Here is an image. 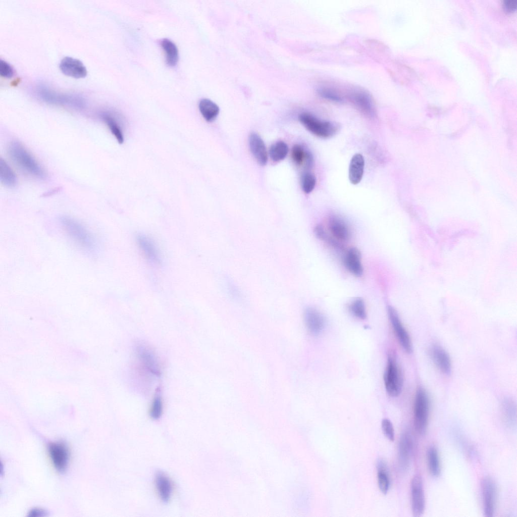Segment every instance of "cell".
Instances as JSON below:
<instances>
[{
    "mask_svg": "<svg viewBox=\"0 0 517 517\" xmlns=\"http://www.w3.org/2000/svg\"><path fill=\"white\" fill-rule=\"evenodd\" d=\"M328 227L334 238L338 241L345 242L350 239L351 233L349 227L340 217L331 216L328 220Z\"/></svg>",
    "mask_w": 517,
    "mask_h": 517,
    "instance_id": "cell-16",
    "label": "cell"
},
{
    "mask_svg": "<svg viewBox=\"0 0 517 517\" xmlns=\"http://www.w3.org/2000/svg\"><path fill=\"white\" fill-rule=\"evenodd\" d=\"M481 493L484 516H494L497 502V486L495 481L489 477H484L481 482Z\"/></svg>",
    "mask_w": 517,
    "mask_h": 517,
    "instance_id": "cell-8",
    "label": "cell"
},
{
    "mask_svg": "<svg viewBox=\"0 0 517 517\" xmlns=\"http://www.w3.org/2000/svg\"><path fill=\"white\" fill-rule=\"evenodd\" d=\"M163 412V401L161 395V390L158 387L152 401L150 409V416L154 420L159 419Z\"/></svg>",
    "mask_w": 517,
    "mask_h": 517,
    "instance_id": "cell-30",
    "label": "cell"
},
{
    "mask_svg": "<svg viewBox=\"0 0 517 517\" xmlns=\"http://www.w3.org/2000/svg\"><path fill=\"white\" fill-rule=\"evenodd\" d=\"M304 321L308 331L314 335L320 333L324 328L325 321L322 314L315 308H307L304 312Z\"/></svg>",
    "mask_w": 517,
    "mask_h": 517,
    "instance_id": "cell-18",
    "label": "cell"
},
{
    "mask_svg": "<svg viewBox=\"0 0 517 517\" xmlns=\"http://www.w3.org/2000/svg\"><path fill=\"white\" fill-rule=\"evenodd\" d=\"M381 427L384 435L389 440L393 441L394 440V430L391 422L388 419H383L381 423Z\"/></svg>",
    "mask_w": 517,
    "mask_h": 517,
    "instance_id": "cell-33",
    "label": "cell"
},
{
    "mask_svg": "<svg viewBox=\"0 0 517 517\" xmlns=\"http://www.w3.org/2000/svg\"><path fill=\"white\" fill-rule=\"evenodd\" d=\"M517 6V2L514 0H508L504 2L503 8L507 12L514 11Z\"/></svg>",
    "mask_w": 517,
    "mask_h": 517,
    "instance_id": "cell-40",
    "label": "cell"
},
{
    "mask_svg": "<svg viewBox=\"0 0 517 517\" xmlns=\"http://www.w3.org/2000/svg\"><path fill=\"white\" fill-rule=\"evenodd\" d=\"M319 93L323 97L333 101L340 102L342 100L338 93L329 88H321Z\"/></svg>",
    "mask_w": 517,
    "mask_h": 517,
    "instance_id": "cell-35",
    "label": "cell"
},
{
    "mask_svg": "<svg viewBox=\"0 0 517 517\" xmlns=\"http://www.w3.org/2000/svg\"><path fill=\"white\" fill-rule=\"evenodd\" d=\"M386 390L391 397L398 396L402 390L403 380L400 370L392 355L388 356L384 376Z\"/></svg>",
    "mask_w": 517,
    "mask_h": 517,
    "instance_id": "cell-6",
    "label": "cell"
},
{
    "mask_svg": "<svg viewBox=\"0 0 517 517\" xmlns=\"http://www.w3.org/2000/svg\"><path fill=\"white\" fill-rule=\"evenodd\" d=\"M48 452L55 469L59 473L65 472L70 459L67 445L62 441L52 442L48 445Z\"/></svg>",
    "mask_w": 517,
    "mask_h": 517,
    "instance_id": "cell-9",
    "label": "cell"
},
{
    "mask_svg": "<svg viewBox=\"0 0 517 517\" xmlns=\"http://www.w3.org/2000/svg\"><path fill=\"white\" fill-rule=\"evenodd\" d=\"M430 401L426 391L421 387L416 391L413 404V425L421 435L426 433L429 420Z\"/></svg>",
    "mask_w": 517,
    "mask_h": 517,
    "instance_id": "cell-4",
    "label": "cell"
},
{
    "mask_svg": "<svg viewBox=\"0 0 517 517\" xmlns=\"http://www.w3.org/2000/svg\"><path fill=\"white\" fill-rule=\"evenodd\" d=\"M365 168V160L362 154H354L349 163L348 178L353 185L358 184L361 180Z\"/></svg>",
    "mask_w": 517,
    "mask_h": 517,
    "instance_id": "cell-21",
    "label": "cell"
},
{
    "mask_svg": "<svg viewBox=\"0 0 517 517\" xmlns=\"http://www.w3.org/2000/svg\"><path fill=\"white\" fill-rule=\"evenodd\" d=\"M14 75L13 67L5 61L0 60V75L4 78H11Z\"/></svg>",
    "mask_w": 517,
    "mask_h": 517,
    "instance_id": "cell-36",
    "label": "cell"
},
{
    "mask_svg": "<svg viewBox=\"0 0 517 517\" xmlns=\"http://www.w3.org/2000/svg\"><path fill=\"white\" fill-rule=\"evenodd\" d=\"M161 46L166 55V62L170 66H175L179 59L178 50L176 44L171 40L165 38L161 41Z\"/></svg>",
    "mask_w": 517,
    "mask_h": 517,
    "instance_id": "cell-28",
    "label": "cell"
},
{
    "mask_svg": "<svg viewBox=\"0 0 517 517\" xmlns=\"http://www.w3.org/2000/svg\"><path fill=\"white\" fill-rule=\"evenodd\" d=\"M288 147L286 143L279 141L272 145L270 149V156L274 162L283 160L287 154Z\"/></svg>",
    "mask_w": 517,
    "mask_h": 517,
    "instance_id": "cell-29",
    "label": "cell"
},
{
    "mask_svg": "<svg viewBox=\"0 0 517 517\" xmlns=\"http://www.w3.org/2000/svg\"><path fill=\"white\" fill-rule=\"evenodd\" d=\"M349 311L356 318L364 320L367 317L365 304L361 298L353 300L349 306Z\"/></svg>",
    "mask_w": 517,
    "mask_h": 517,
    "instance_id": "cell-31",
    "label": "cell"
},
{
    "mask_svg": "<svg viewBox=\"0 0 517 517\" xmlns=\"http://www.w3.org/2000/svg\"><path fill=\"white\" fill-rule=\"evenodd\" d=\"M137 358V367L141 371L152 377H159L161 369L159 359L152 348L147 343L139 341L135 345Z\"/></svg>",
    "mask_w": 517,
    "mask_h": 517,
    "instance_id": "cell-2",
    "label": "cell"
},
{
    "mask_svg": "<svg viewBox=\"0 0 517 517\" xmlns=\"http://www.w3.org/2000/svg\"><path fill=\"white\" fill-rule=\"evenodd\" d=\"M388 314L395 334L401 346L406 352L411 353L412 347L409 335L402 324L396 311L392 306H389Z\"/></svg>",
    "mask_w": 517,
    "mask_h": 517,
    "instance_id": "cell-12",
    "label": "cell"
},
{
    "mask_svg": "<svg viewBox=\"0 0 517 517\" xmlns=\"http://www.w3.org/2000/svg\"><path fill=\"white\" fill-rule=\"evenodd\" d=\"M413 443L412 436L408 431L402 433L398 446V464L400 469L406 471L410 464Z\"/></svg>",
    "mask_w": 517,
    "mask_h": 517,
    "instance_id": "cell-13",
    "label": "cell"
},
{
    "mask_svg": "<svg viewBox=\"0 0 517 517\" xmlns=\"http://www.w3.org/2000/svg\"><path fill=\"white\" fill-rule=\"evenodd\" d=\"M291 154L293 160L297 165L301 164L305 159V152L302 147L299 144H295L293 146Z\"/></svg>",
    "mask_w": 517,
    "mask_h": 517,
    "instance_id": "cell-34",
    "label": "cell"
},
{
    "mask_svg": "<svg viewBox=\"0 0 517 517\" xmlns=\"http://www.w3.org/2000/svg\"><path fill=\"white\" fill-rule=\"evenodd\" d=\"M47 515V512L42 508H33L28 512V516H45Z\"/></svg>",
    "mask_w": 517,
    "mask_h": 517,
    "instance_id": "cell-39",
    "label": "cell"
},
{
    "mask_svg": "<svg viewBox=\"0 0 517 517\" xmlns=\"http://www.w3.org/2000/svg\"><path fill=\"white\" fill-rule=\"evenodd\" d=\"M411 509L415 517L422 516L425 507V497L423 480L421 476L416 475L410 483Z\"/></svg>",
    "mask_w": 517,
    "mask_h": 517,
    "instance_id": "cell-10",
    "label": "cell"
},
{
    "mask_svg": "<svg viewBox=\"0 0 517 517\" xmlns=\"http://www.w3.org/2000/svg\"><path fill=\"white\" fill-rule=\"evenodd\" d=\"M377 468L379 488L383 494H386L390 485L387 465L383 460L379 459L377 463Z\"/></svg>",
    "mask_w": 517,
    "mask_h": 517,
    "instance_id": "cell-27",
    "label": "cell"
},
{
    "mask_svg": "<svg viewBox=\"0 0 517 517\" xmlns=\"http://www.w3.org/2000/svg\"><path fill=\"white\" fill-rule=\"evenodd\" d=\"M8 153L13 162L25 173L39 179L46 178L47 175L44 168L19 141H11L8 145Z\"/></svg>",
    "mask_w": 517,
    "mask_h": 517,
    "instance_id": "cell-1",
    "label": "cell"
},
{
    "mask_svg": "<svg viewBox=\"0 0 517 517\" xmlns=\"http://www.w3.org/2000/svg\"><path fill=\"white\" fill-rule=\"evenodd\" d=\"M314 233L317 237L319 239L325 240L327 237L328 234L322 225H317L314 229Z\"/></svg>",
    "mask_w": 517,
    "mask_h": 517,
    "instance_id": "cell-38",
    "label": "cell"
},
{
    "mask_svg": "<svg viewBox=\"0 0 517 517\" xmlns=\"http://www.w3.org/2000/svg\"><path fill=\"white\" fill-rule=\"evenodd\" d=\"M426 458L430 474L435 477H438L441 473V464L437 449L434 446L428 448Z\"/></svg>",
    "mask_w": 517,
    "mask_h": 517,
    "instance_id": "cell-26",
    "label": "cell"
},
{
    "mask_svg": "<svg viewBox=\"0 0 517 517\" xmlns=\"http://www.w3.org/2000/svg\"><path fill=\"white\" fill-rule=\"evenodd\" d=\"M0 180L2 184L10 188L15 186L17 183L15 173L2 158L0 159Z\"/></svg>",
    "mask_w": 517,
    "mask_h": 517,
    "instance_id": "cell-24",
    "label": "cell"
},
{
    "mask_svg": "<svg viewBox=\"0 0 517 517\" xmlns=\"http://www.w3.org/2000/svg\"><path fill=\"white\" fill-rule=\"evenodd\" d=\"M136 241L141 253L148 263L154 265H159L161 263L159 249L151 238L143 234H138L136 236Z\"/></svg>",
    "mask_w": 517,
    "mask_h": 517,
    "instance_id": "cell-11",
    "label": "cell"
},
{
    "mask_svg": "<svg viewBox=\"0 0 517 517\" xmlns=\"http://www.w3.org/2000/svg\"><path fill=\"white\" fill-rule=\"evenodd\" d=\"M298 119L308 131L321 138L331 137L336 134L339 129L338 124L321 120L308 113H301Z\"/></svg>",
    "mask_w": 517,
    "mask_h": 517,
    "instance_id": "cell-5",
    "label": "cell"
},
{
    "mask_svg": "<svg viewBox=\"0 0 517 517\" xmlns=\"http://www.w3.org/2000/svg\"><path fill=\"white\" fill-rule=\"evenodd\" d=\"M301 181L302 190L305 193H309L313 190L316 185V178L313 174L305 173L302 176Z\"/></svg>",
    "mask_w": 517,
    "mask_h": 517,
    "instance_id": "cell-32",
    "label": "cell"
},
{
    "mask_svg": "<svg viewBox=\"0 0 517 517\" xmlns=\"http://www.w3.org/2000/svg\"><path fill=\"white\" fill-rule=\"evenodd\" d=\"M60 219L62 227L67 234L77 244L87 250L93 249V239L81 224L68 216L61 217Z\"/></svg>",
    "mask_w": 517,
    "mask_h": 517,
    "instance_id": "cell-3",
    "label": "cell"
},
{
    "mask_svg": "<svg viewBox=\"0 0 517 517\" xmlns=\"http://www.w3.org/2000/svg\"><path fill=\"white\" fill-rule=\"evenodd\" d=\"M198 108L201 114L208 122L213 121L219 113V107L207 98H203L199 101Z\"/></svg>",
    "mask_w": 517,
    "mask_h": 517,
    "instance_id": "cell-25",
    "label": "cell"
},
{
    "mask_svg": "<svg viewBox=\"0 0 517 517\" xmlns=\"http://www.w3.org/2000/svg\"><path fill=\"white\" fill-rule=\"evenodd\" d=\"M433 361L441 371L446 375L451 373L452 365L449 354L442 347L438 345H433L430 351Z\"/></svg>",
    "mask_w": 517,
    "mask_h": 517,
    "instance_id": "cell-15",
    "label": "cell"
},
{
    "mask_svg": "<svg viewBox=\"0 0 517 517\" xmlns=\"http://www.w3.org/2000/svg\"><path fill=\"white\" fill-rule=\"evenodd\" d=\"M503 410L508 421H512L514 415H515V407L513 403L510 400H506L503 402Z\"/></svg>",
    "mask_w": 517,
    "mask_h": 517,
    "instance_id": "cell-37",
    "label": "cell"
},
{
    "mask_svg": "<svg viewBox=\"0 0 517 517\" xmlns=\"http://www.w3.org/2000/svg\"><path fill=\"white\" fill-rule=\"evenodd\" d=\"M345 267L352 274L360 277L363 274V267L361 262L359 251L355 247L349 248L344 258Z\"/></svg>",
    "mask_w": 517,
    "mask_h": 517,
    "instance_id": "cell-20",
    "label": "cell"
},
{
    "mask_svg": "<svg viewBox=\"0 0 517 517\" xmlns=\"http://www.w3.org/2000/svg\"><path fill=\"white\" fill-rule=\"evenodd\" d=\"M155 483L159 496L164 502L169 501L172 493V485L168 476L161 471L156 473Z\"/></svg>",
    "mask_w": 517,
    "mask_h": 517,
    "instance_id": "cell-22",
    "label": "cell"
},
{
    "mask_svg": "<svg viewBox=\"0 0 517 517\" xmlns=\"http://www.w3.org/2000/svg\"><path fill=\"white\" fill-rule=\"evenodd\" d=\"M350 98L353 104L367 116L373 117L375 115V109L373 100L369 94L364 91L357 90L350 94Z\"/></svg>",
    "mask_w": 517,
    "mask_h": 517,
    "instance_id": "cell-17",
    "label": "cell"
},
{
    "mask_svg": "<svg viewBox=\"0 0 517 517\" xmlns=\"http://www.w3.org/2000/svg\"><path fill=\"white\" fill-rule=\"evenodd\" d=\"M61 72L65 75L74 78H82L86 76V67L80 60L66 57L61 61L59 65Z\"/></svg>",
    "mask_w": 517,
    "mask_h": 517,
    "instance_id": "cell-14",
    "label": "cell"
},
{
    "mask_svg": "<svg viewBox=\"0 0 517 517\" xmlns=\"http://www.w3.org/2000/svg\"><path fill=\"white\" fill-rule=\"evenodd\" d=\"M102 120L106 124L112 134L120 143L124 142V134L120 122L114 115L104 112L101 115Z\"/></svg>",
    "mask_w": 517,
    "mask_h": 517,
    "instance_id": "cell-23",
    "label": "cell"
},
{
    "mask_svg": "<svg viewBox=\"0 0 517 517\" xmlns=\"http://www.w3.org/2000/svg\"><path fill=\"white\" fill-rule=\"evenodd\" d=\"M38 94L44 101L48 103L65 105L79 109L84 107V100L77 95L58 93L44 86L39 87Z\"/></svg>",
    "mask_w": 517,
    "mask_h": 517,
    "instance_id": "cell-7",
    "label": "cell"
},
{
    "mask_svg": "<svg viewBox=\"0 0 517 517\" xmlns=\"http://www.w3.org/2000/svg\"><path fill=\"white\" fill-rule=\"evenodd\" d=\"M249 145L251 153L258 164L264 166L268 160L265 144L261 137L252 132L249 136Z\"/></svg>",
    "mask_w": 517,
    "mask_h": 517,
    "instance_id": "cell-19",
    "label": "cell"
}]
</instances>
